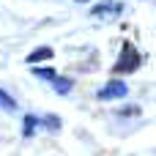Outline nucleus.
Wrapping results in <instances>:
<instances>
[{
    "instance_id": "nucleus-1",
    "label": "nucleus",
    "mask_w": 156,
    "mask_h": 156,
    "mask_svg": "<svg viewBox=\"0 0 156 156\" xmlns=\"http://www.w3.org/2000/svg\"><path fill=\"white\" fill-rule=\"evenodd\" d=\"M140 63H143V58H140V52L134 49V44H132V41H123L121 58H118V63L112 66V74H132V71L140 69Z\"/></svg>"
},
{
    "instance_id": "nucleus-2",
    "label": "nucleus",
    "mask_w": 156,
    "mask_h": 156,
    "mask_svg": "<svg viewBox=\"0 0 156 156\" xmlns=\"http://www.w3.org/2000/svg\"><path fill=\"white\" fill-rule=\"evenodd\" d=\"M126 93H129V88H126V82H123V80H110L104 88H99V93H96V96H99L101 101H112V99H123Z\"/></svg>"
},
{
    "instance_id": "nucleus-3",
    "label": "nucleus",
    "mask_w": 156,
    "mask_h": 156,
    "mask_svg": "<svg viewBox=\"0 0 156 156\" xmlns=\"http://www.w3.org/2000/svg\"><path fill=\"white\" fill-rule=\"evenodd\" d=\"M121 14H123V3H115V0H107V3H99L90 8V16H96V19H112Z\"/></svg>"
},
{
    "instance_id": "nucleus-4",
    "label": "nucleus",
    "mask_w": 156,
    "mask_h": 156,
    "mask_svg": "<svg viewBox=\"0 0 156 156\" xmlns=\"http://www.w3.org/2000/svg\"><path fill=\"white\" fill-rule=\"evenodd\" d=\"M52 55H55V49H52V47H38V49H33V52L25 58V63L36 66V63H41V60H52Z\"/></svg>"
},
{
    "instance_id": "nucleus-5",
    "label": "nucleus",
    "mask_w": 156,
    "mask_h": 156,
    "mask_svg": "<svg viewBox=\"0 0 156 156\" xmlns=\"http://www.w3.org/2000/svg\"><path fill=\"white\" fill-rule=\"evenodd\" d=\"M38 123H41V118H38V115H25V121H22V137H25V140H33V134H36Z\"/></svg>"
},
{
    "instance_id": "nucleus-6",
    "label": "nucleus",
    "mask_w": 156,
    "mask_h": 156,
    "mask_svg": "<svg viewBox=\"0 0 156 156\" xmlns=\"http://www.w3.org/2000/svg\"><path fill=\"white\" fill-rule=\"evenodd\" d=\"M52 85H55V90H58L60 96H66V93L74 88V82H71L69 77H55V80H52Z\"/></svg>"
},
{
    "instance_id": "nucleus-7",
    "label": "nucleus",
    "mask_w": 156,
    "mask_h": 156,
    "mask_svg": "<svg viewBox=\"0 0 156 156\" xmlns=\"http://www.w3.org/2000/svg\"><path fill=\"white\" fill-rule=\"evenodd\" d=\"M33 74H36L38 80H49V82L58 77V71H55V69H49V66H36V71H33Z\"/></svg>"
},
{
    "instance_id": "nucleus-8",
    "label": "nucleus",
    "mask_w": 156,
    "mask_h": 156,
    "mask_svg": "<svg viewBox=\"0 0 156 156\" xmlns=\"http://www.w3.org/2000/svg\"><path fill=\"white\" fill-rule=\"evenodd\" d=\"M0 107H3V110H8V112H16V101L5 93L3 88H0Z\"/></svg>"
},
{
    "instance_id": "nucleus-9",
    "label": "nucleus",
    "mask_w": 156,
    "mask_h": 156,
    "mask_svg": "<svg viewBox=\"0 0 156 156\" xmlns=\"http://www.w3.org/2000/svg\"><path fill=\"white\" fill-rule=\"evenodd\" d=\"M41 123H44V129H49V132H58V129H60V118H58V115H47V118H41Z\"/></svg>"
},
{
    "instance_id": "nucleus-10",
    "label": "nucleus",
    "mask_w": 156,
    "mask_h": 156,
    "mask_svg": "<svg viewBox=\"0 0 156 156\" xmlns=\"http://www.w3.org/2000/svg\"><path fill=\"white\" fill-rule=\"evenodd\" d=\"M118 115L123 118V115H140V107H123V110H118Z\"/></svg>"
},
{
    "instance_id": "nucleus-11",
    "label": "nucleus",
    "mask_w": 156,
    "mask_h": 156,
    "mask_svg": "<svg viewBox=\"0 0 156 156\" xmlns=\"http://www.w3.org/2000/svg\"><path fill=\"white\" fill-rule=\"evenodd\" d=\"M80 3H82V0H80Z\"/></svg>"
}]
</instances>
